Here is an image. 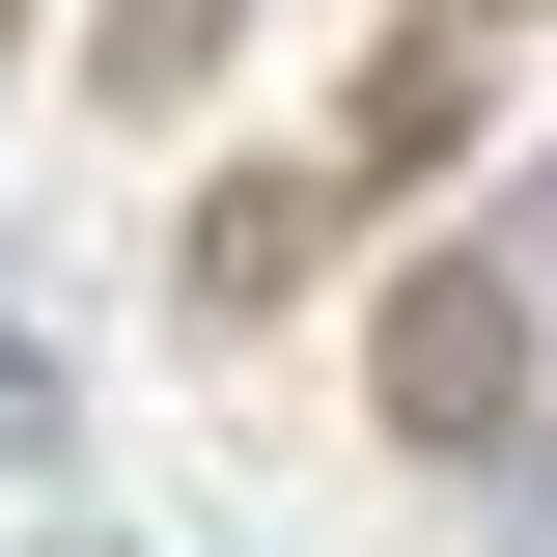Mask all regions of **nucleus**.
<instances>
[{
  "label": "nucleus",
  "mask_w": 557,
  "mask_h": 557,
  "mask_svg": "<svg viewBox=\"0 0 557 557\" xmlns=\"http://www.w3.org/2000/svg\"><path fill=\"white\" fill-rule=\"evenodd\" d=\"M0 57H28V28H0Z\"/></svg>",
  "instance_id": "7"
},
{
  "label": "nucleus",
  "mask_w": 557,
  "mask_h": 557,
  "mask_svg": "<svg viewBox=\"0 0 557 557\" xmlns=\"http://www.w3.org/2000/svg\"><path fill=\"white\" fill-rule=\"evenodd\" d=\"M391 446H530V278L502 251H418L391 278Z\"/></svg>",
  "instance_id": "1"
},
{
  "label": "nucleus",
  "mask_w": 557,
  "mask_h": 557,
  "mask_svg": "<svg viewBox=\"0 0 557 557\" xmlns=\"http://www.w3.org/2000/svg\"><path fill=\"white\" fill-rule=\"evenodd\" d=\"M307 251H335V196H307V168H223V196L168 223V307H196V335H251V307H307Z\"/></svg>",
  "instance_id": "2"
},
{
  "label": "nucleus",
  "mask_w": 557,
  "mask_h": 557,
  "mask_svg": "<svg viewBox=\"0 0 557 557\" xmlns=\"http://www.w3.org/2000/svg\"><path fill=\"white\" fill-rule=\"evenodd\" d=\"M446 139H474V28H391L362 57V168H446Z\"/></svg>",
  "instance_id": "3"
},
{
  "label": "nucleus",
  "mask_w": 557,
  "mask_h": 557,
  "mask_svg": "<svg viewBox=\"0 0 557 557\" xmlns=\"http://www.w3.org/2000/svg\"><path fill=\"white\" fill-rule=\"evenodd\" d=\"M530 251H557V223H530Z\"/></svg>",
  "instance_id": "8"
},
{
  "label": "nucleus",
  "mask_w": 557,
  "mask_h": 557,
  "mask_svg": "<svg viewBox=\"0 0 557 557\" xmlns=\"http://www.w3.org/2000/svg\"><path fill=\"white\" fill-rule=\"evenodd\" d=\"M28 446H57V362H28V335H0V474H28Z\"/></svg>",
  "instance_id": "5"
},
{
  "label": "nucleus",
  "mask_w": 557,
  "mask_h": 557,
  "mask_svg": "<svg viewBox=\"0 0 557 557\" xmlns=\"http://www.w3.org/2000/svg\"><path fill=\"white\" fill-rule=\"evenodd\" d=\"M223 28H251V0H112V84H139V112H168V84H196Z\"/></svg>",
  "instance_id": "4"
},
{
  "label": "nucleus",
  "mask_w": 557,
  "mask_h": 557,
  "mask_svg": "<svg viewBox=\"0 0 557 557\" xmlns=\"http://www.w3.org/2000/svg\"><path fill=\"white\" fill-rule=\"evenodd\" d=\"M530 530H557V474H530Z\"/></svg>",
  "instance_id": "6"
}]
</instances>
